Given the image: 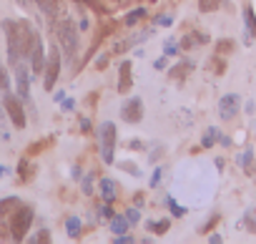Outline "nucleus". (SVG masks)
<instances>
[{"mask_svg":"<svg viewBox=\"0 0 256 244\" xmlns=\"http://www.w3.org/2000/svg\"><path fill=\"white\" fill-rule=\"evenodd\" d=\"M53 33H56V38H58V43H60L66 58H68V61H76V53H78V33H76V26H73L68 18H63V21L53 23Z\"/></svg>","mask_w":256,"mask_h":244,"instance_id":"obj_1","label":"nucleus"},{"mask_svg":"<svg viewBox=\"0 0 256 244\" xmlns=\"http://www.w3.org/2000/svg\"><path fill=\"white\" fill-rule=\"evenodd\" d=\"M96 136H98V144H100V159H103V164H113L116 161L113 151H116V141H118L116 124H113V121H103V124L98 126V131H96Z\"/></svg>","mask_w":256,"mask_h":244,"instance_id":"obj_2","label":"nucleus"},{"mask_svg":"<svg viewBox=\"0 0 256 244\" xmlns=\"http://www.w3.org/2000/svg\"><path fill=\"white\" fill-rule=\"evenodd\" d=\"M30 224H33V209L30 206H20L10 216V236L16 241H23L26 234H28V229H30Z\"/></svg>","mask_w":256,"mask_h":244,"instance_id":"obj_3","label":"nucleus"},{"mask_svg":"<svg viewBox=\"0 0 256 244\" xmlns=\"http://www.w3.org/2000/svg\"><path fill=\"white\" fill-rule=\"evenodd\" d=\"M60 76V48H50L48 56H46V68H43V86L46 91H53L56 88V81Z\"/></svg>","mask_w":256,"mask_h":244,"instance_id":"obj_4","label":"nucleus"},{"mask_svg":"<svg viewBox=\"0 0 256 244\" xmlns=\"http://www.w3.org/2000/svg\"><path fill=\"white\" fill-rule=\"evenodd\" d=\"M3 106H6V111H8L10 121L16 124V129H26L28 118H26V111H23V103H20V98H16L13 93H8V91H6V101H3Z\"/></svg>","mask_w":256,"mask_h":244,"instance_id":"obj_5","label":"nucleus"},{"mask_svg":"<svg viewBox=\"0 0 256 244\" xmlns=\"http://www.w3.org/2000/svg\"><path fill=\"white\" fill-rule=\"evenodd\" d=\"M120 118L126 121V124H138V121L144 118V101L138 96L134 98H128L120 108Z\"/></svg>","mask_w":256,"mask_h":244,"instance_id":"obj_6","label":"nucleus"},{"mask_svg":"<svg viewBox=\"0 0 256 244\" xmlns=\"http://www.w3.org/2000/svg\"><path fill=\"white\" fill-rule=\"evenodd\" d=\"M30 66H33V73H43V68H46V48H43V38H40L38 31H36V38H33Z\"/></svg>","mask_w":256,"mask_h":244,"instance_id":"obj_7","label":"nucleus"},{"mask_svg":"<svg viewBox=\"0 0 256 244\" xmlns=\"http://www.w3.org/2000/svg\"><path fill=\"white\" fill-rule=\"evenodd\" d=\"M238 106H241L238 96H236V93H228V96H224V98L218 101V116H221L224 121H231V118L236 116Z\"/></svg>","mask_w":256,"mask_h":244,"instance_id":"obj_8","label":"nucleus"},{"mask_svg":"<svg viewBox=\"0 0 256 244\" xmlns=\"http://www.w3.org/2000/svg\"><path fill=\"white\" fill-rule=\"evenodd\" d=\"M134 88V76H131V61H123L118 66V93H128Z\"/></svg>","mask_w":256,"mask_h":244,"instance_id":"obj_9","label":"nucleus"},{"mask_svg":"<svg viewBox=\"0 0 256 244\" xmlns=\"http://www.w3.org/2000/svg\"><path fill=\"white\" fill-rule=\"evenodd\" d=\"M16 68V81H18V96L20 98H28L30 96V76H28V68L23 63L13 66Z\"/></svg>","mask_w":256,"mask_h":244,"instance_id":"obj_10","label":"nucleus"},{"mask_svg":"<svg viewBox=\"0 0 256 244\" xmlns=\"http://www.w3.org/2000/svg\"><path fill=\"white\" fill-rule=\"evenodd\" d=\"M100 196H103V201L113 204L118 199V184L113 179H100Z\"/></svg>","mask_w":256,"mask_h":244,"instance_id":"obj_11","label":"nucleus"},{"mask_svg":"<svg viewBox=\"0 0 256 244\" xmlns=\"http://www.w3.org/2000/svg\"><path fill=\"white\" fill-rule=\"evenodd\" d=\"M20 206H23V204H20V199H18V196H8V199H3V201H0V219L13 216Z\"/></svg>","mask_w":256,"mask_h":244,"instance_id":"obj_12","label":"nucleus"},{"mask_svg":"<svg viewBox=\"0 0 256 244\" xmlns=\"http://www.w3.org/2000/svg\"><path fill=\"white\" fill-rule=\"evenodd\" d=\"M244 26H246V36H248V41L256 38V16H254V8H251V6L244 8Z\"/></svg>","mask_w":256,"mask_h":244,"instance_id":"obj_13","label":"nucleus"},{"mask_svg":"<svg viewBox=\"0 0 256 244\" xmlns=\"http://www.w3.org/2000/svg\"><path fill=\"white\" fill-rule=\"evenodd\" d=\"M128 226H131V221H128L126 216H116V214L110 216V231H113L116 236H118V234H126Z\"/></svg>","mask_w":256,"mask_h":244,"instance_id":"obj_14","label":"nucleus"},{"mask_svg":"<svg viewBox=\"0 0 256 244\" xmlns=\"http://www.w3.org/2000/svg\"><path fill=\"white\" fill-rule=\"evenodd\" d=\"M191 68H194V63H191V61H181V63H176V66L168 71V76L181 81V78H186V76H188V71H191Z\"/></svg>","mask_w":256,"mask_h":244,"instance_id":"obj_15","label":"nucleus"},{"mask_svg":"<svg viewBox=\"0 0 256 244\" xmlns=\"http://www.w3.org/2000/svg\"><path fill=\"white\" fill-rule=\"evenodd\" d=\"M66 229H68V236H70V239H78V236H80L83 224H80V219H78V216H68V219H66Z\"/></svg>","mask_w":256,"mask_h":244,"instance_id":"obj_16","label":"nucleus"},{"mask_svg":"<svg viewBox=\"0 0 256 244\" xmlns=\"http://www.w3.org/2000/svg\"><path fill=\"white\" fill-rule=\"evenodd\" d=\"M168 226H171V221H168V219L146 221V229H148V231H154V234H166V231H168Z\"/></svg>","mask_w":256,"mask_h":244,"instance_id":"obj_17","label":"nucleus"},{"mask_svg":"<svg viewBox=\"0 0 256 244\" xmlns=\"http://www.w3.org/2000/svg\"><path fill=\"white\" fill-rule=\"evenodd\" d=\"M234 51H236V43H234L231 38H221V41H216V53L228 56V53H234Z\"/></svg>","mask_w":256,"mask_h":244,"instance_id":"obj_18","label":"nucleus"},{"mask_svg":"<svg viewBox=\"0 0 256 244\" xmlns=\"http://www.w3.org/2000/svg\"><path fill=\"white\" fill-rule=\"evenodd\" d=\"M244 226L248 234H256V209H246L244 214Z\"/></svg>","mask_w":256,"mask_h":244,"instance_id":"obj_19","label":"nucleus"},{"mask_svg":"<svg viewBox=\"0 0 256 244\" xmlns=\"http://www.w3.org/2000/svg\"><path fill=\"white\" fill-rule=\"evenodd\" d=\"M216 139H218V131H216V129H206V134H204V139H201V146H204V149H211V146L216 144Z\"/></svg>","mask_w":256,"mask_h":244,"instance_id":"obj_20","label":"nucleus"},{"mask_svg":"<svg viewBox=\"0 0 256 244\" xmlns=\"http://www.w3.org/2000/svg\"><path fill=\"white\" fill-rule=\"evenodd\" d=\"M218 6H221V0H198L201 13H214V11H218Z\"/></svg>","mask_w":256,"mask_h":244,"instance_id":"obj_21","label":"nucleus"},{"mask_svg":"<svg viewBox=\"0 0 256 244\" xmlns=\"http://www.w3.org/2000/svg\"><path fill=\"white\" fill-rule=\"evenodd\" d=\"M164 53H166V56H178V53H181V41L168 38V41H166V46H164Z\"/></svg>","mask_w":256,"mask_h":244,"instance_id":"obj_22","label":"nucleus"},{"mask_svg":"<svg viewBox=\"0 0 256 244\" xmlns=\"http://www.w3.org/2000/svg\"><path fill=\"white\" fill-rule=\"evenodd\" d=\"M144 16H146V11H144V8H136V11H131V13L126 16V21H123V23H126V26H134V23H138Z\"/></svg>","mask_w":256,"mask_h":244,"instance_id":"obj_23","label":"nucleus"},{"mask_svg":"<svg viewBox=\"0 0 256 244\" xmlns=\"http://www.w3.org/2000/svg\"><path fill=\"white\" fill-rule=\"evenodd\" d=\"M0 91H10V76H8V71L6 68H0Z\"/></svg>","mask_w":256,"mask_h":244,"instance_id":"obj_24","label":"nucleus"},{"mask_svg":"<svg viewBox=\"0 0 256 244\" xmlns=\"http://www.w3.org/2000/svg\"><path fill=\"white\" fill-rule=\"evenodd\" d=\"M208 68L216 73V76H221L224 73V68H226V63L221 61V58H211V63H208Z\"/></svg>","mask_w":256,"mask_h":244,"instance_id":"obj_25","label":"nucleus"},{"mask_svg":"<svg viewBox=\"0 0 256 244\" xmlns=\"http://www.w3.org/2000/svg\"><path fill=\"white\" fill-rule=\"evenodd\" d=\"M36 3L40 6V11H43V13H48V16H53V13H56V11H53V8H56V6H53V0H36Z\"/></svg>","mask_w":256,"mask_h":244,"instance_id":"obj_26","label":"nucleus"},{"mask_svg":"<svg viewBox=\"0 0 256 244\" xmlns=\"http://www.w3.org/2000/svg\"><path fill=\"white\" fill-rule=\"evenodd\" d=\"M126 219L131 221V224H138V221H141V211H138V206H136V209H128V211H126Z\"/></svg>","mask_w":256,"mask_h":244,"instance_id":"obj_27","label":"nucleus"},{"mask_svg":"<svg viewBox=\"0 0 256 244\" xmlns=\"http://www.w3.org/2000/svg\"><path fill=\"white\" fill-rule=\"evenodd\" d=\"M18 171H20V179H30V164L26 159L18 164Z\"/></svg>","mask_w":256,"mask_h":244,"instance_id":"obj_28","label":"nucleus"},{"mask_svg":"<svg viewBox=\"0 0 256 244\" xmlns=\"http://www.w3.org/2000/svg\"><path fill=\"white\" fill-rule=\"evenodd\" d=\"M53 141L50 139H46V141H40V144H33L30 149H28V154H40V149H46V146H50Z\"/></svg>","mask_w":256,"mask_h":244,"instance_id":"obj_29","label":"nucleus"},{"mask_svg":"<svg viewBox=\"0 0 256 244\" xmlns=\"http://www.w3.org/2000/svg\"><path fill=\"white\" fill-rule=\"evenodd\" d=\"M168 206H171V211H174L176 216H184V214H186V209H184L181 204H176L174 199H168Z\"/></svg>","mask_w":256,"mask_h":244,"instance_id":"obj_30","label":"nucleus"},{"mask_svg":"<svg viewBox=\"0 0 256 244\" xmlns=\"http://www.w3.org/2000/svg\"><path fill=\"white\" fill-rule=\"evenodd\" d=\"M30 241H50V231H48V229H40V231H38V234H36Z\"/></svg>","mask_w":256,"mask_h":244,"instance_id":"obj_31","label":"nucleus"},{"mask_svg":"<svg viewBox=\"0 0 256 244\" xmlns=\"http://www.w3.org/2000/svg\"><path fill=\"white\" fill-rule=\"evenodd\" d=\"M108 66V53H103V56H98V61H96V71H103Z\"/></svg>","mask_w":256,"mask_h":244,"instance_id":"obj_32","label":"nucleus"},{"mask_svg":"<svg viewBox=\"0 0 256 244\" xmlns=\"http://www.w3.org/2000/svg\"><path fill=\"white\" fill-rule=\"evenodd\" d=\"M98 211H100V219H110V216L116 214V211H110V206H108V201H106V204H103V206H100Z\"/></svg>","mask_w":256,"mask_h":244,"instance_id":"obj_33","label":"nucleus"},{"mask_svg":"<svg viewBox=\"0 0 256 244\" xmlns=\"http://www.w3.org/2000/svg\"><path fill=\"white\" fill-rule=\"evenodd\" d=\"M118 166H123V169H128V174H136V176L141 174V171H138V166H134V164H128V161H123V164H118Z\"/></svg>","mask_w":256,"mask_h":244,"instance_id":"obj_34","label":"nucleus"},{"mask_svg":"<svg viewBox=\"0 0 256 244\" xmlns=\"http://www.w3.org/2000/svg\"><path fill=\"white\" fill-rule=\"evenodd\" d=\"M244 169H246V174H248V176H254V174H256V164H254V159H251Z\"/></svg>","mask_w":256,"mask_h":244,"instance_id":"obj_35","label":"nucleus"},{"mask_svg":"<svg viewBox=\"0 0 256 244\" xmlns=\"http://www.w3.org/2000/svg\"><path fill=\"white\" fill-rule=\"evenodd\" d=\"M158 181H161V169L154 171V176H151V186H158Z\"/></svg>","mask_w":256,"mask_h":244,"instance_id":"obj_36","label":"nucleus"},{"mask_svg":"<svg viewBox=\"0 0 256 244\" xmlns=\"http://www.w3.org/2000/svg\"><path fill=\"white\" fill-rule=\"evenodd\" d=\"M156 23L158 26H171V18L168 16H161V18H156Z\"/></svg>","mask_w":256,"mask_h":244,"instance_id":"obj_37","label":"nucleus"},{"mask_svg":"<svg viewBox=\"0 0 256 244\" xmlns=\"http://www.w3.org/2000/svg\"><path fill=\"white\" fill-rule=\"evenodd\" d=\"M73 106H76V103H73L70 98H63V111H70Z\"/></svg>","mask_w":256,"mask_h":244,"instance_id":"obj_38","label":"nucleus"},{"mask_svg":"<svg viewBox=\"0 0 256 244\" xmlns=\"http://www.w3.org/2000/svg\"><path fill=\"white\" fill-rule=\"evenodd\" d=\"M80 126H83V131L88 134V131H90V121H88V118H83V121H80Z\"/></svg>","mask_w":256,"mask_h":244,"instance_id":"obj_39","label":"nucleus"},{"mask_svg":"<svg viewBox=\"0 0 256 244\" xmlns=\"http://www.w3.org/2000/svg\"><path fill=\"white\" fill-rule=\"evenodd\" d=\"M141 146H144L141 141H128V149H141Z\"/></svg>","mask_w":256,"mask_h":244,"instance_id":"obj_40","label":"nucleus"},{"mask_svg":"<svg viewBox=\"0 0 256 244\" xmlns=\"http://www.w3.org/2000/svg\"><path fill=\"white\" fill-rule=\"evenodd\" d=\"M83 189H86V194H90V176L83 181Z\"/></svg>","mask_w":256,"mask_h":244,"instance_id":"obj_41","label":"nucleus"},{"mask_svg":"<svg viewBox=\"0 0 256 244\" xmlns=\"http://www.w3.org/2000/svg\"><path fill=\"white\" fill-rule=\"evenodd\" d=\"M208 241H211V244H218V241H221V236H218V234H211V236H208Z\"/></svg>","mask_w":256,"mask_h":244,"instance_id":"obj_42","label":"nucleus"},{"mask_svg":"<svg viewBox=\"0 0 256 244\" xmlns=\"http://www.w3.org/2000/svg\"><path fill=\"white\" fill-rule=\"evenodd\" d=\"M156 68H166V58H158L156 61Z\"/></svg>","mask_w":256,"mask_h":244,"instance_id":"obj_43","label":"nucleus"},{"mask_svg":"<svg viewBox=\"0 0 256 244\" xmlns=\"http://www.w3.org/2000/svg\"><path fill=\"white\" fill-rule=\"evenodd\" d=\"M6 174V166H0V176H3Z\"/></svg>","mask_w":256,"mask_h":244,"instance_id":"obj_44","label":"nucleus"},{"mask_svg":"<svg viewBox=\"0 0 256 244\" xmlns=\"http://www.w3.org/2000/svg\"><path fill=\"white\" fill-rule=\"evenodd\" d=\"M76 3H86V0H76Z\"/></svg>","mask_w":256,"mask_h":244,"instance_id":"obj_45","label":"nucleus"},{"mask_svg":"<svg viewBox=\"0 0 256 244\" xmlns=\"http://www.w3.org/2000/svg\"><path fill=\"white\" fill-rule=\"evenodd\" d=\"M0 116H3V111H0Z\"/></svg>","mask_w":256,"mask_h":244,"instance_id":"obj_46","label":"nucleus"},{"mask_svg":"<svg viewBox=\"0 0 256 244\" xmlns=\"http://www.w3.org/2000/svg\"><path fill=\"white\" fill-rule=\"evenodd\" d=\"M113 3H118V0H113Z\"/></svg>","mask_w":256,"mask_h":244,"instance_id":"obj_47","label":"nucleus"}]
</instances>
